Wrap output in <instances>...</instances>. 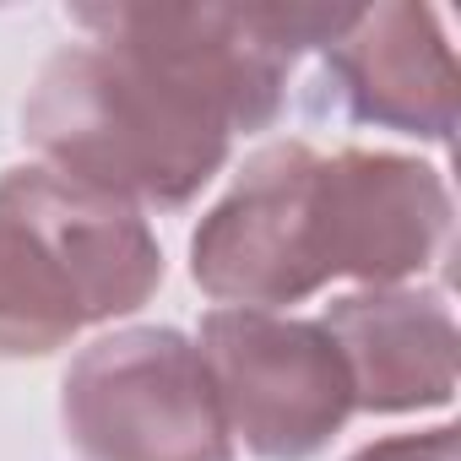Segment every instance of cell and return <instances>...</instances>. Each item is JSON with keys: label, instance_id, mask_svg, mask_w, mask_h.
I'll return each mask as SVG.
<instances>
[{"label": "cell", "instance_id": "6da1fadb", "mask_svg": "<svg viewBox=\"0 0 461 461\" xmlns=\"http://www.w3.org/2000/svg\"><path fill=\"white\" fill-rule=\"evenodd\" d=\"M450 245L439 168L402 152L261 147L190 234V277L228 310H283L326 283L396 288Z\"/></svg>", "mask_w": 461, "mask_h": 461}, {"label": "cell", "instance_id": "7a4b0ae2", "mask_svg": "<svg viewBox=\"0 0 461 461\" xmlns=\"http://www.w3.org/2000/svg\"><path fill=\"white\" fill-rule=\"evenodd\" d=\"M163 288L152 222L44 163L0 174V358H50Z\"/></svg>", "mask_w": 461, "mask_h": 461}, {"label": "cell", "instance_id": "3957f363", "mask_svg": "<svg viewBox=\"0 0 461 461\" xmlns=\"http://www.w3.org/2000/svg\"><path fill=\"white\" fill-rule=\"evenodd\" d=\"M23 136L44 168L109 190L136 212L190 206L234 152V136L212 114L93 39L44 60L23 104Z\"/></svg>", "mask_w": 461, "mask_h": 461}, {"label": "cell", "instance_id": "277c9868", "mask_svg": "<svg viewBox=\"0 0 461 461\" xmlns=\"http://www.w3.org/2000/svg\"><path fill=\"white\" fill-rule=\"evenodd\" d=\"M353 6L272 0V6H77L71 23L212 114L228 136L277 125L304 50H326Z\"/></svg>", "mask_w": 461, "mask_h": 461}, {"label": "cell", "instance_id": "5b68a950", "mask_svg": "<svg viewBox=\"0 0 461 461\" xmlns=\"http://www.w3.org/2000/svg\"><path fill=\"white\" fill-rule=\"evenodd\" d=\"M60 429L82 461H234L206 364L174 326L87 342L60 380Z\"/></svg>", "mask_w": 461, "mask_h": 461}, {"label": "cell", "instance_id": "8992f818", "mask_svg": "<svg viewBox=\"0 0 461 461\" xmlns=\"http://www.w3.org/2000/svg\"><path fill=\"white\" fill-rule=\"evenodd\" d=\"M195 353L222 423L261 461H310L353 418V380L321 321L277 310H212Z\"/></svg>", "mask_w": 461, "mask_h": 461}, {"label": "cell", "instance_id": "52a82bcc", "mask_svg": "<svg viewBox=\"0 0 461 461\" xmlns=\"http://www.w3.org/2000/svg\"><path fill=\"white\" fill-rule=\"evenodd\" d=\"M321 82L353 125L445 147L456 131V60L429 6H353L321 50Z\"/></svg>", "mask_w": 461, "mask_h": 461}, {"label": "cell", "instance_id": "ba28073f", "mask_svg": "<svg viewBox=\"0 0 461 461\" xmlns=\"http://www.w3.org/2000/svg\"><path fill=\"white\" fill-rule=\"evenodd\" d=\"M326 337L337 342L353 412H423L456 396V315L439 288H358L326 304Z\"/></svg>", "mask_w": 461, "mask_h": 461}, {"label": "cell", "instance_id": "9c48e42d", "mask_svg": "<svg viewBox=\"0 0 461 461\" xmlns=\"http://www.w3.org/2000/svg\"><path fill=\"white\" fill-rule=\"evenodd\" d=\"M348 461H461V450H456V429L439 423V429H423V434H391V439H375V445L353 450Z\"/></svg>", "mask_w": 461, "mask_h": 461}]
</instances>
